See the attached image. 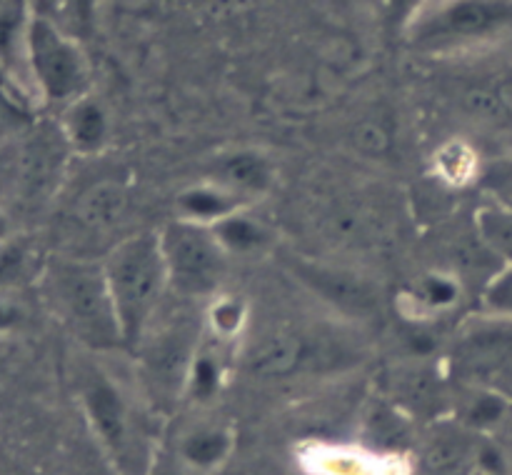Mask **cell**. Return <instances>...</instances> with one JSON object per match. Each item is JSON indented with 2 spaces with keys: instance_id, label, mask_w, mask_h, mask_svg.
Segmentation results:
<instances>
[{
  "instance_id": "17",
  "label": "cell",
  "mask_w": 512,
  "mask_h": 475,
  "mask_svg": "<svg viewBox=\"0 0 512 475\" xmlns=\"http://www.w3.org/2000/svg\"><path fill=\"white\" fill-rule=\"evenodd\" d=\"M243 200V195L233 193L223 185H200V188H190L180 195V218L213 225L225 215L243 208Z\"/></svg>"
},
{
  "instance_id": "9",
  "label": "cell",
  "mask_w": 512,
  "mask_h": 475,
  "mask_svg": "<svg viewBox=\"0 0 512 475\" xmlns=\"http://www.w3.org/2000/svg\"><path fill=\"white\" fill-rule=\"evenodd\" d=\"M30 15L33 5L28 0H0V68L35 98L28 78Z\"/></svg>"
},
{
  "instance_id": "25",
  "label": "cell",
  "mask_w": 512,
  "mask_h": 475,
  "mask_svg": "<svg viewBox=\"0 0 512 475\" xmlns=\"http://www.w3.org/2000/svg\"><path fill=\"white\" fill-rule=\"evenodd\" d=\"M240 318H243V313H240L238 303H220L213 310V323L220 333H233V330H238Z\"/></svg>"
},
{
  "instance_id": "21",
  "label": "cell",
  "mask_w": 512,
  "mask_h": 475,
  "mask_svg": "<svg viewBox=\"0 0 512 475\" xmlns=\"http://www.w3.org/2000/svg\"><path fill=\"white\" fill-rule=\"evenodd\" d=\"M210 228H213L215 238L220 240V245L228 253H250V250L260 248L265 243V230L240 210L225 215L223 220L213 223Z\"/></svg>"
},
{
  "instance_id": "19",
  "label": "cell",
  "mask_w": 512,
  "mask_h": 475,
  "mask_svg": "<svg viewBox=\"0 0 512 475\" xmlns=\"http://www.w3.org/2000/svg\"><path fill=\"white\" fill-rule=\"evenodd\" d=\"M230 445H233V440H230L228 430H193V433L185 435L183 443H180V460H183L190 470H210L228 458Z\"/></svg>"
},
{
  "instance_id": "12",
  "label": "cell",
  "mask_w": 512,
  "mask_h": 475,
  "mask_svg": "<svg viewBox=\"0 0 512 475\" xmlns=\"http://www.w3.org/2000/svg\"><path fill=\"white\" fill-rule=\"evenodd\" d=\"M460 103L480 123L512 130V70L473 78L460 93Z\"/></svg>"
},
{
  "instance_id": "7",
  "label": "cell",
  "mask_w": 512,
  "mask_h": 475,
  "mask_svg": "<svg viewBox=\"0 0 512 475\" xmlns=\"http://www.w3.org/2000/svg\"><path fill=\"white\" fill-rule=\"evenodd\" d=\"M80 398H83L85 413L93 423L95 435L103 440L105 448L118 460H128L130 450H133V440H130L133 428H130L128 405L113 380L105 378L103 373L88 375L83 390H80Z\"/></svg>"
},
{
  "instance_id": "14",
  "label": "cell",
  "mask_w": 512,
  "mask_h": 475,
  "mask_svg": "<svg viewBox=\"0 0 512 475\" xmlns=\"http://www.w3.org/2000/svg\"><path fill=\"white\" fill-rule=\"evenodd\" d=\"M48 268V255L23 233H8L0 238V295L15 293L25 285L43 278Z\"/></svg>"
},
{
  "instance_id": "23",
  "label": "cell",
  "mask_w": 512,
  "mask_h": 475,
  "mask_svg": "<svg viewBox=\"0 0 512 475\" xmlns=\"http://www.w3.org/2000/svg\"><path fill=\"white\" fill-rule=\"evenodd\" d=\"M485 313L512 320V263H505L483 290Z\"/></svg>"
},
{
  "instance_id": "8",
  "label": "cell",
  "mask_w": 512,
  "mask_h": 475,
  "mask_svg": "<svg viewBox=\"0 0 512 475\" xmlns=\"http://www.w3.org/2000/svg\"><path fill=\"white\" fill-rule=\"evenodd\" d=\"M193 340H198V330L190 325V320L170 323L153 338H143L140 345L145 348V363L150 373L163 383H188L190 365L198 355L193 350Z\"/></svg>"
},
{
  "instance_id": "6",
  "label": "cell",
  "mask_w": 512,
  "mask_h": 475,
  "mask_svg": "<svg viewBox=\"0 0 512 475\" xmlns=\"http://www.w3.org/2000/svg\"><path fill=\"white\" fill-rule=\"evenodd\" d=\"M68 143L63 133H45V130H28L20 133V143L10 153V190L20 198V203H40L50 198L55 185L63 175V158Z\"/></svg>"
},
{
  "instance_id": "4",
  "label": "cell",
  "mask_w": 512,
  "mask_h": 475,
  "mask_svg": "<svg viewBox=\"0 0 512 475\" xmlns=\"http://www.w3.org/2000/svg\"><path fill=\"white\" fill-rule=\"evenodd\" d=\"M28 78L35 98L63 108L90 90L83 40L35 10L28 25Z\"/></svg>"
},
{
  "instance_id": "13",
  "label": "cell",
  "mask_w": 512,
  "mask_h": 475,
  "mask_svg": "<svg viewBox=\"0 0 512 475\" xmlns=\"http://www.w3.org/2000/svg\"><path fill=\"white\" fill-rule=\"evenodd\" d=\"M60 133L73 153L95 155L108 143V115L105 108L90 93L80 95L78 100L63 108Z\"/></svg>"
},
{
  "instance_id": "24",
  "label": "cell",
  "mask_w": 512,
  "mask_h": 475,
  "mask_svg": "<svg viewBox=\"0 0 512 475\" xmlns=\"http://www.w3.org/2000/svg\"><path fill=\"white\" fill-rule=\"evenodd\" d=\"M218 385H220V370L218 365H215V360L210 358V355H195L193 365H190V375H188L190 393H193L198 400H208L213 398Z\"/></svg>"
},
{
  "instance_id": "20",
  "label": "cell",
  "mask_w": 512,
  "mask_h": 475,
  "mask_svg": "<svg viewBox=\"0 0 512 475\" xmlns=\"http://www.w3.org/2000/svg\"><path fill=\"white\" fill-rule=\"evenodd\" d=\"M100 0H38L33 5L35 13L45 15L60 28L73 33L75 38L85 40L93 35L95 20H98Z\"/></svg>"
},
{
  "instance_id": "5",
  "label": "cell",
  "mask_w": 512,
  "mask_h": 475,
  "mask_svg": "<svg viewBox=\"0 0 512 475\" xmlns=\"http://www.w3.org/2000/svg\"><path fill=\"white\" fill-rule=\"evenodd\" d=\"M168 283L180 298H208L225 278L228 250L215 238L213 228L195 220L178 218L160 230Z\"/></svg>"
},
{
  "instance_id": "11",
  "label": "cell",
  "mask_w": 512,
  "mask_h": 475,
  "mask_svg": "<svg viewBox=\"0 0 512 475\" xmlns=\"http://www.w3.org/2000/svg\"><path fill=\"white\" fill-rule=\"evenodd\" d=\"M128 208V193L115 180H100L75 198L70 220L85 233H108L120 223Z\"/></svg>"
},
{
  "instance_id": "27",
  "label": "cell",
  "mask_w": 512,
  "mask_h": 475,
  "mask_svg": "<svg viewBox=\"0 0 512 475\" xmlns=\"http://www.w3.org/2000/svg\"><path fill=\"white\" fill-rule=\"evenodd\" d=\"M20 320H23L20 310L10 303L8 295H0V333H8V330H13Z\"/></svg>"
},
{
  "instance_id": "10",
  "label": "cell",
  "mask_w": 512,
  "mask_h": 475,
  "mask_svg": "<svg viewBox=\"0 0 512 475\" xmlns=\"http://www.w3.org/2000/svg\"><path fill=\"white\" fill-rule=\"evenodd\" d=\"M295 273L303 278V283H308L310 288L318 290L323 298H328L330 303L338 305L340 310H348L355 315H368L375 310V293L368 283H363L360 278L348 273H340V270H328V268H315L308 263H295Z\"/></svg>"
},
{
  "instance_id": "2",
  "label": "cell",
  "mask_w": 512,
  "mask_h": 475,
  "mask_svg": "<svg viewBox=\"0 0 512 475\" xmlns=\"http://www.w3.org/2000/svg\"><path fill=\"white\" fill-rule=\"evenodd\" d=\"M40 280H45L48 300L75 338L95 350L125 345L103 263L88 258H55L48 260Z\"/></svg>"
},
{
  "instance_id": "15",
  "label": "cell",
  "mask_w": 512,
  "mask_h": 475,
  "mask_svg": "<svg viewBox=\"0 0 512 475\" xmlns=\"http://www.w3.org/2000/svg\"><path fill=\"white\" fill-rule=\"evenodd\" d=\"M215 183L238 195H260L273 185L275 170L265 155L255 150H238L215 163Z\"/></svg>"
},
{
  "instance_id": "29",
  "label": "cell",
  "mask_w": 512,
  "mask_h": 475,
  "mask_svg": "<svg viewBox=\"0 0 512 475\" xmlns=\"http://www.w3.org/2000/svg\"><path fill=\"white\" fill-rule=\"evenodd\" d=\"M8 233H13V228H10V218L8 213H5V208L0 205V238H5Z\"/></svg>"
},
{
  "instance_id": "30",
  "label": "cell",
  "mask_w": 512,
  "mask_h": 475,
  "mask_svg": "<svg viewBox=\"0 0 512 475\" xmlns=\"http://www.w3.org/2000/svg\"><path fill=\"white\" fill-rule=\"evenodd\" d=\"M478 475H495V473H490V470H485V473H478Z\"/></svg>"
},
{
  "instance_id": "1",
  "label": "cell",
  "mask_w": 512,
  "mask_h": 475,
  "mask_svg": "<svg viewBox=\"0 0 512 475\" xmlns=\"http://www.w3.org/2000/svg\"><path fill=\"white\" fill-rule=\"evenodd\" d=\"M103 270L118 313L123 343L128 348H138L160 315L165 290L170 288L160 233L143 230L118 240L105 255Z\"/></svg>"
},
{
  "instance_id": "18",
  "label": "cell",
  "mask_w": 512,
  "mask_h": 475,
  "mask_svg": "<svg viewBox=\"0 0 512 475\" xmlns=\"http://www.w3.org/2000/svg\"><path fill=\"white\" fill-rule=\"evenodd\" d=\"M33 113V95L0 68V140H10L28 130L33 125Z\"/></svg>"
},
{
  "instance_id": "28",
  "label": "cell",
  "mask_w": 512,
  "mask_h": 475,
  "mask_svg": "<svg viewBox=\"0 0 512 475\" xmlns=\"http://www.w3.org/2000/svg\"><path fill=\"white\" fill-rule=\"evenodd\" d=\"M188 465L183 463V460H168V458H158V460H153V465H150V470H148V475H190L188 470Z\"/></svg>"
},
{
  "instance_id": "26",
  "label": "cell",
  "mask_w": 512,
  "mask_h": 475,
  "mask_svg": "<svg viewBox=\"0 0 512 475\" xmlns=\"http://www.w3.org/2000/svg\"><path fill=\"white\" fill-rule=\"evenodd\" d=\"M420 3H423V0H388L390 18H393L395 23L400 20V23L405 25V30H408V25L418 18Z\"/></svg>"
},
{
  "instance_id": "22",
  "label": "cell",
  "mask_w": 512,
  "mask_h": 475,
  "mask_svg": "<svg viewBox=\"0 0 512 475\" xmlns=\"http://www.w3.org/2000/svg\"><path fill=\"white\" fill-rule=\"evenodd\" d=\"M478 233L495 255L512 263V205L493 203L480 208Z\"/></svg>"
},
{
  "instance_id": "3",
  "label": "cell",
  "mask_w": 512,
  "mask_h": 475,
  "mask_svg": "<svg viewBox=\"0 0 512 475\" xmlns=\"http://www.w3.org/2000/svg\"><path fill=\"white\" fill-rule=\"evenodd\" d=\"M512 33V0H438L420 10L405 35L418 53L445 55Z\"/></svg>"
},
{
  "instance_id": "16",
  "label": "cell",
  "mask_w": 512,
  "mask_h": 475,
  "mask_svg": "<svg viewBox=\"0 0 512 475\" xmlns=\"http://www.w3.org/2000/svg\"><path fill=\"white\" fill-rule=\"evenodd\" d=\"M305 358V340L293 333H275L255 345L248 363L255 375L263 378H283L290 375Z\"/></svg>"
}]
</instances>
